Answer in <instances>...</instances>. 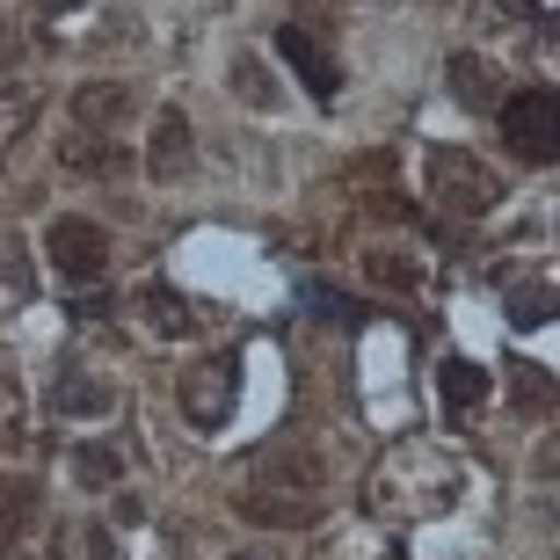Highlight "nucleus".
Listing matches in <instances>:
<instances>
[{
	"instance_id": "2eb2a0df",
	"label": "nucleus",
	"mask_w": 560,
	"mask_h": 560,
	"mask_svg": "<svg viewBox=\"0 0 560 560\" xmlns=\"http://www.w3.org/2000/svg\"><path fill=\"white\" fill-rule=\"evenodd\" d=\"M226 88L241 95L248 109H277V81H270V66L255 59V51H233V66H226Z\"/></svg>"
},
{
	"instance_id": "f3484780",
	"label": "nucleus",
	"mask_w": 560,
	"mask_h": 560,
	"mask_svg": "<svg viewBox=\"0 0 560 560\" xmlns=\"http://www.w3.org/2000/svg\"><path fill=\"white\" fill-rule=\"evenodd\" d=\"M364 277L386 284V291H416L422 284V262H416V255H394V248H372V255H364Z\"/></svg>"
},
{
	"instance_id": "f8f14e48",
	"label": "nucleus",
	"mask_w": 560,
	"mask_h": 560,
	"mask_svg": "<svg viewBox=\"0 0 560 560\" xmlns=\"http://www.w3.org/2000/svg\"><path fill=\"white\" fill-rule=\"evenodd\" d=\"M436 394H444V416H474L480 400H488V372H480L474 357H444V372H436Z\"/></svg>"
},
{
	"instance_id": "20e7f679",
	"label": "nucleus",
	"mask_w": 560,
	"mask_h": 560,
	"mask_svg": "<svg viewBox=\"0 0 560 560\" xmlns=\"http://www.w3.org/2000/svg\"><path fill=\"white\" fill-rule=\"evenodd\" d=\"M277 59L299 73V88H306L313 103H335V88H342V66H335V51L313 37L306 22H284V30H277Z\"/></svg>"
},
{
	"instance_id": "b1692460",
	"label": "nucleus",
	"mask_w": 560,
	"mask_h": 560,
	"mask_svg": "<svg viewBox=\"0 0 560 560\" xmlns=\"http://www.w3.org/2000/svg\"><path fill=\"white\" fill-rule=\"evenodd\" d=\"M15 59V30H0V66Z\"/></svg>"
},
{
	"instance_id": "ddd939ff",
	"label": "nucleus",
	"mask_w": 560,
	"mask_h": 560,
	"mask_svg": "<svg viewBox=\"0 0 560 560\" xmlns=\"http://www.w3.org/2000/svg\"><path fill=\"white\" fill-rule=\"evenodd\" d=\"M444 81H452V95H458L466 109H495V103H502V81H495V66L480 59V51H458Z\"/></svg>"
},
{
	"instance_id": "423d86ee",
	"label": "nucleus",
	"mask_w": 560,
	"mask_h": 560,
	"mask_svg": "<svg viewBox=\"0 0 560 560\" xmlns=\"http://www.w3.org/2000/svg\"><path fill=\"white\" fill-rule=\"evenodd\" d=\"M37 524H44V488L30 474H0V560H22Z\"/></svg>"
},
{
	"instance_id": "412c9836",
	"label": "nucleus",
	"mask_w": 560,
	"mask_h": 560,
	"mask_svg": "<svg viewBox=\"0 0 560 560\" xmlns=\"http://www.w3.org/2000/svg\"><path fill=\"white\" fill-rule=\"evenodd\" d=\"M0 277H8V291H30V262H22V241H8V233H0Z\"/></svg>"
},
{
	"instance_id": "aec40b11",
	"label": "nucleus",
	"mask_w": 560,
	"mask_h": 560,
	"mask_svg": "<svg viewBox=\"0 0 560 560\" xmlns=\"http://www.w3.org/2000/svg\"><path fill=\"white\" fill-rule=\"evenodd\" d=\"M299 306L320 313V320H335V328H350V320H357V306L342 299V291H328V284H299Z\"/></svg>"
},
{
	"instance_id": "f257e3e1",
	"label": "nucleus",
	"mask_w": 560,
	"mask_h": 560,
	"mask_svg": "<svg viewBox=\"0 0 560 560\" xmlns=\"http://www.w3.org/2000/svg\"><path fill=\"white\" fill-rule=\"evenodd\" d=\"M430 197L452 211V219H488V211L502 205V183H495L488 161L458 153V145H436L430 153Z\"/></svg>"
},
{
	"instance_id": "4468645a",
	"label": "nucleus",
	"mask_w": 560,
	"mask_h": 560,
	"mask_svg": "<svg viewBox=\"0 0 560 560\" xmlns=\"http://www.w3.org/2000/svg\"><path fill=\"white\" fill-rule=\"evenodd\" d=\"M51 416H109V386L88 372H66L51 386Z\"/></svg>"
},
{
	"instance_id": "1a4fd4ad",
	"label": "nucleus",
	"mask_w": 560,
	"mask_h": 560,
	"mask_svg": "<svg viewBox=\"0 0 560 560\" xmlns=\"http://www.w3.org/2000/svg\"><path fill=\"white\" fill-rule=\"evenodd\" d=\"M183 167H189V117L183 109H161L153 117V145H145V175L153 183H175Z\"/></svg>"
},
{
	"instance_id": "9d476101",
	"label": "nucleus",
	"mask_w": 560,
	"mask_h": 560,
	"mask_svg": "<svg viewBox=\"0 0 560 560\" xmlns=\"http://www.w3.org/2000/svg\"><path fill=\"white\" fill-rule=\"evenodd\" d=\"M125 117H131V88L125 81H88L81 95H73V125L81 131H109V139H117Z\"/></svg>"
},
{
	"instance_id": "5701e85b",
	"label": "nucleus",
	"mask_w": 560,
	"mask_h": 560,
	"mask_svg": "<svg viewBox=\"0 0 560 560\" xmlns=\"http://www.w3.org/2000/svg\"><path fill=\"white\" fill-rule=\"evenodd\" d=\"M532 8H539V0H502V15H532Z\"/></svg>"
},
{
	"instance_id": "dca6fc26",
	"label": "nucleus",
	"mask_w": 560,
	"mask_h": 560,
	"mask_svg": "<svg viewBox=\"0 0 560 560\" xmlns=\"http://www.w3.org/2000/svg\"><path fill=\"white\" fill-rule=\"evenodd\" d=\"M139 306H145V320H153L161 335H189V328H197V313H189L167 284H145V291H139Z\"/></svg>"
},
{
	"instance_id": "6ab92c4d",
	"label": "nucleus",
	"mask_w": 560,
	"mask_h": 560,
	"mask_svg": "<svg viewBox=\"0 0 560 560\" xmlns=\"http://www.w3.org/2000/svg\"><path fill=\"white\" fill-rule=\"evenodd\" d=\"M510 400H517V416H546V408L560 400V386L539 372V364H524V372L510 378Z\"/></svg>"
},
{
	"instance_id": "0eeeda50",
	"label": "nucleus",
	"mask_w": 560,
	"mask_h": 560,
	"mask_svg": "<svg viewBox=\"0 0 560 560\" xmlns=\"http://www.w3.org/2000/svg\"><path fill=\"white\" fill-rule=\"evenodd\" d=\"M233 510L248 524H270V532H299V524L320 517V495H277V488H241Z\"/></svg>"
},
{
	"instance_id": "4be33fe9",
	"label": "nucleus",
	"mask_w": 560,
	"mask_h": 560,
	"mask_svg": "<svg viewBox=\"0 0 560 560\" xmlns=\"http://www.w3.org/2000/svg\"><path fill=\"white\" fill-rule=\"evenodd\" d=\"M532 474H539V480H560V436H546L539 452H532Z\"/></svg>"
},
{
	"instance_id": "39448f33",
	"label": "nucleus",
	"mask_w": 560,
	"mask_h": 560,
	"mask_svg": "<svg viewBox=\"0 0 560 560\" xmlns=\"http://www.w3.org/2000/svg\"><path fill=\"white\" fill-rule=\"evenodd\" d=\"M233 394H241L233 357H211V364H197V372L183 378V416L197 422V430H219V422L233 416Z\"/></svg>"
},
{
	"instance_id": "7ed1b4c3",
	"label": "nucleus",
	"mask_w": 560,
	"mask_h": 560,
	"mask_svg": "<svg viewBox=\"0 0 560 560\" xmlns=\"http://www.w3.org/2000/svg\"><path fill=\"white\" fill-rule=\"evenodd\" d=\"M44 255H51V270H59L66 284H95V277L109 270V233L95 226V219H51Z\"/></svg>"
},
{
	"instance_id": "9b49d317",
	"label": "nucleus",
	"mask_w": 560,
	"mask_h": 560,
	"mask_svg": "<svg viewBox=\"0 0 560 560\" xmlns=\"http://www.w3.org/2000/svg\"><path fill=\"white\" fill-rule=\"evenodd\" d=\"M59 161L73 167V175H125V145L109 139V131H81L73 125V139L59 145Z\"/></svg>"
},
{
	"instance_id": "f03ea898",
	"label": "nucleus",
	"mask_w": 560,
	"mask_h": 560,
	"mask_svg": "<svg viewBox=\"0 0 560 560\" xmlns=\"http://www.w3.org/2000/svg\"><path fill=\"white\" fill-rule=\"evenodd\" d=\"M502 117V139L517 161H560V95L553 88H517L495 103Z\"/></svg>"
},
{
	"instance_id": "a211bd4d",
	"label": "nucleus",
	"mask_w": 560,
	"mask_h": 560,
	"mask_svg": "<svg viewBox=\"0 0 560 560\" xmlns=\"http://www.w3.org/2000/svg\"><path fill=\"white\" fill-rule=\"evenodd\" d=\"M73 474H81V488H117L125 458H117V444H81L73 452Z\"/></svg>"
},
{
	"instance_id": "6e6552de",
	"label": "nucleus",
	"mask_w": 560,
	"mask_h": 560,
	"mask_svg": "<svg viewBox=\"0 0 560 560\" xmlns=\"http://www.w3.org/2000/svg\"><path fill=\"white\" fill-rule=\"evenodd\" d=\"M248 488H277V495H320V458L313 452H262Z\"/></svg>"
}]
</instances>
